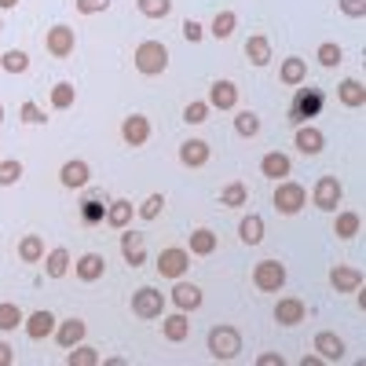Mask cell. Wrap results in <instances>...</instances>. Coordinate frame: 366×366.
I'll return each instance as SVG.
<instances>
[{
	"mask_svg": "<svg viewBox=\"0 0 366 366\" xmlns=\"http://www.w3.org/2000/svg\"><path fill=\"white\" fill-rule=\"evenodd\" d=\"M114 0H77V11L81 15H99V11H110Z\"/></svg>",
	"mask_w": 366,
	"mask_h": 366,
	"instance_id": "47",
	"label": "cell"
},
{
	"mask_svg": "<svg viewBox=\"0 0 366 366\" xmlns=\"http://www.w3.org/2000/svg\"><path fill=\"white\" fill-rule=\"evenodd\" d=\"M150 117L147 114H129L125 121H121V139H125V147H147L150 143Z\"/></svg>",
	"mask_w": 366,
	"mask_h": 366,
	"instance_id": "11",
	"label": "cell"
},
{
	"mask_svg": "<svg viewBox=\"0 0 366 366\" xmlns=\"http://www.w3.org/2000/svg\"><path fill=\"white\" fill-rule=\"evenodd\" d=\"M0 29H4V26H0Z\"/></svg>",
	"mask_w": 366,
	"mask_h": 366,
	"instance_id": "54",
	"label": "cell"
},
{
	"mask_svg": "<svg viewBox=\"0 0 366 366\" xmlns=\"http://www.w3.org/2000/svg\"><path fill=\"white\" fill-rule=\"evenodd\" d=\"M55 315L48 312V308H37V312H29L26 319H22V326H26V333H29V341H48L51 337V330H55Z\"/></svg>",
	"mask_w": 366,
	"mask_h": 366,
	"instance_id": "21",
	"label": "cell"
},
{
	"mask_svg": "<svg viewBox=\"0 0 366 366\" xmlns=\"http://www.w3.org/2000/svg\"><path fill=\"white\" fill-rule=\"evenodd\" d=\"M70 249L66 246H55L51 253H44V271H48V279H63V274L70 271Z\"/></svg>",
	"mask_w": 366,
	"mask_h": 366,
	"instance_id": "33",
	"label": "cell"
},
{
	"mask_svg": "<svg viewBox=\"0 0 366 366\" xmlns=\"http://www.w3.org/2000/svg\"><path fill=\"white\" fill-rule=\"evenodd\" d=\"M205 348H209V355L217 359V362H234V359L242 355V333H238L234 326L220 322V326H212V330H209Z\"/></svg>",
	"mask_w": 366,
	"mask_h": 366,
	"instance_id": "1",
	"label": "cell"
},
{
	"mask_svg": "<svg viewBox=\"0 0 366 366\" xmlns=\"http://www.w3.org/2000/svg\"><path fill=\"white\" fill-rule=\"evenodd\" d=\"M11 8H19V0H0V11H11Z\"/></svg>",
	"mask_w": 366,
	"mask_h": 366,
	"instance_id": "52",
	"label": "cell"
},
{
	"mask_svg": "<svg viewBox=\"0 0 366 366\" xmlns=\"http://www.w3.org/2000/svg\"><path fill=\"white\" fill-rule=\"evenodd\" d=\"M304 77H308V63H304L300 55H286L282 66H279V81H282L286 88H300Z\"/></svg>",
	"mask_w": 366,
	"mask_h": 366,
	"instance_id": "27",
	"label": "cell"
},
{
	"mask_svg": "<svg viewBox=\"0 0 366 366\" xmlns=\"http://www.w3.org/2000/svg\"><path fill=\"white\" fill-rule=\"evenodd\" d=\"M183 37H187L191 44H198V41L205 37V26H202L198 19H183Z\"/></svg>",
	"mask_w": 366,
	"mask_h": 366,
	"instance_id": "49",
	"label": "cell"
},
{
	"mask_svg": "<svg viewBox=\"0 0 366 366\" xmlns=\"http://www.w3.org/2000/svg\"><path fill=\"white\" fill-rule=\"evenodd\" d=\"M162 333H165V341L169 345H183V341H187L191 337V322H187V312H172L165 322H162Z\"/></svg>",
	"mask_w": 366,
	"mask_h": 366,
	"instance_id": "26",
	"label": "cell"
},
{
	"mask_svg": "<svg viewBox=\"0 0 366 366\" xmlns=\"http://www.w3.org/2000/svg\"><path fill=\"white\" fill-rule=\"evenodd\" d=\"M22 179V162L19 158H4L0 162V187H15Z\"/></svg>",
	"mask_w": 366,
	"mask_h": 366,
	"instance_id": "44",
	"label": "cell"
},
{
	"mask_svg": "<svg viewBox=\"0 0 366 366\" xmlns=\"http://www.w3.org/2000/svg\"><path fill=\"white\" fill-rule=\"evenodd\" d=\"M15 362V352H11V345H4L0 341V366H11Z\"/></svg>",
	"mask_w": 366,
	"mask_h": 366,
	"instance_id": "51",
	"label": "cell"
},
{
	"mask_svg": "<svg viewBox=\"0 0 366 366\" xmlns=\"http://www.w3.org/2000/svg\"><path fill=\"white\" fill-rule=\"evenodd\" d=\"M19 326H22V312H19V304L4 300V304H0V333H11V330H19Z\"/></svg>",
	"mask_w": 366,
	"mask_h": 366,
	"instance_id": "42",
	"label": "cell"
},
{
	"mask_svg": "<svg viewBox=\"0 0 366 366\" xmlns=\"http://www.w3.org/2000/svg\"><path fill=\"white\" fill-rule=\"evenodd\" d=\"M103 220H107L110 227H117V231H121V227H129V224L136 220V205H132L129 198H117V202H110V205H107Z\"/></svg>",
	"mask_w": 366,
	"mask_h": 366,
	"instance_id": "28",
	"label": "cell"
},
{
	"mask_svg": "<svg viewBox=\"0 0 366 366\" xmlns=\"http://www.w3.org/2000/svg\"><path fill=\"white\" fill-rule=\"evenodd\" d=\"M88 179H92V165L81 162V158H70V162H63V169H59V183H63L66 191H81Z\"/></svg>",
	"mask_w": 366,
	"mask_h": 366,
	"instance_id": "18",
	"label": "cell"
},
{
	"mask_svg": "<svg viewBox=\"0 0 366 366\" xmlns=\"http://www.w3.org/2000/svg\"><path fill=\"white\" fill-rule=\"evenodd\" d=\"M187 267H191V253L183 249V246H169V249L158 253V274H162V279H169V282L183 279Z\"/></svg>",
	"mask_w": 366,
	"mask_h": 366,
	"instance_id": "8",
	"label": "cell"
},
{
	"mask_svg": "<svg viewBox=\"0 0 366 366\" xmlns=\"http://www.w3.org/2000/svg\"><path fill=\"white\" fill-rule=\"evenodd\" d=\"M274 322L279 326H300L304 315H308V308H304V300L300 297H282V300H274Z\"/></svg>",
	"mask_w": 366,
	"mask_h": 366,
	"instance_id": "17",
	"label": "cell"
},
{
	"mask_svg": "<svg viewBox=\"0 0 366 366\" xmlns=\"http://www.w3.org/2000/svg\"><path fill=\"white\" fill-rule=\"evenodd\" d=\"M136 11L150 22H158V19H169L172 15V0H136Z\"/></svg>",
	"mask_w": 366,
	"mask_h": 366,
	"instance_id": "35",
	"label": "cell"
},
{
	"mask_svg": "<svg viewBox=\"0 0 366 366\" xmlns=\"http://www.w3.org/2000/svg\"><path fill=\"white\" fill-rule=\"evenodd\" d=\"M220 202H224L227 209H242V205L249 202V187H246L242 179H234V183H227V187L220 191Z\"/></svg>",
	"mask_w": 366,
	"mask_h": 366,
	"instance_id": "39",
	"label": "cell"
},
{
	"mask_svg": "<svg viewBox=\"0 0 366 366\" xmlns=\"http://www.w3.org/2000/svg\"><path fill=\"white\" fill-rule=\"evenodd\" d=\"M290 172H293V162H290V154L286 150H267V154L260 158V176H267V179H290Z\"/></svg>",
	"mask_w": 366,
	"mask_h": 366,
	"instance_id": "20",
	"label": "cell"
},
{
	"mask_svg": "<svg viewBox=\"0 0 366 366\" xmlns=\"http://www.w3.org/2000/svg\"><path fill=\"white\" fill-rule=\"evenodd\" d=\"M257 132H260V117H257V110H238V114H234V136L253 139Z\"/></svg>",
	"mask_w": 366,
	"mask_h": 366,
	"instance_id": "37",
	"label": "cell"
},
{
	"mask_svg": "<svg viewBox=\"0 0 366 366\" xmlns=\"http://www.w3.org/2000/svg\"><path fill=\"white\" fill-rule=\"evenodd\" d=\"M44 48H48L51 59H66V55H74V48H77V34H74L66 22H59V26H51L48 34H44Z\"/></svg>",
	"mask_w": 366,
	"mask_h": 366,
	"instance_id": "10",
	"label": "cell"
},
{
	"mask_svg": "<svg viewBox=\"0 0 366 366\" xmlns=\"http://www.w3.org/2000/svg\"><path fill=\"white\" fill-rule=\"evenodd\" d=\"M129 308L136 319H162L165 315V293H158L154 286H139L129 300Z\"/></svg>",
	"mask_w": 366,
	"mask_h": 366,
	"instance_id": "6",
	"label": "cell"
},
{
	"mask_svg": "<svg viewBox=\"0 0 366 366\" xmlns=\"http://www.w3.org/2000/svg\"><path fill=\"white\" fill-rule=\"evenodd\" d=\"M246 59L257 66V70H264L267 63H271V41L264 37V34H253V37H246Z\"/></svg>",
	"mask_w": 366,
	"mask_h": 366,
	"instance_id": "30",
	"label": "cell"
},
{
	"mask_svg": "<svg viewBox=\"0 0 366 366\" xmlns=\"http://www.w3.org/2000/svg\"><path fill=\"white\" fill-rule=\"evenodd\" d=\"M84 333H88V322L74 315V319L55 322L51 337H55V345H59V348H74V345H81V341H84Z\"/></svg>",
	"mask_w": 366,
	"mask_h": 366,
	"instance_id": "15",
	"label": "cell"
},
{
	"mask_svg": "<svg viewBox=\"0 0 366 366\" xmlns=\"http://www.w3.org/2000/svg\"><path fill=\"white\" fill-rule=\"evenodd\" d=\"M293 147L300 150V154L315 158V154H322V150H326V136H322L315 125H297V132H293Z\"/></svg>",
	"mask_w": 366,
	"mask_h": 366,
	"instance_id": "19",
	"label": "cell"
},
{
	"mask_svg": "<svg viewBox=\"0 0 366 366\" xmlns=\"http://www.w3.org/2000/svg\"><path fill=\"white\" fill-rule=\"evenodd\" d=\"M326 107V96L319 88H297V96H293V107H290V121L293 125H308L312 117H319Z\"/></svg>",
	"mask_w": 366,
	"mask_h": 366,
	"instance_id": "4",
	"label": "cell"
},
{
	"mask_svg": "<svg viewBox=\"0 0 366 366\" xmlns=\"http://www.w3.org/2000/svg\"><path fill=\"white\" fill-rule=\"evenodd\" d=\"M359 231H362V217L355 209H345V212H337V217H333V234L337 238H359Z\"/></svg>",
	"mask_w": 366,
	"mask_h": 366,
	"instance_id": "29",
	"label": "cell"
},
{
	"mask_svg": "<svg viewBox=\"0 0 366 366\" xmlns=\"http://www.w3.org/2000/svg\"><path fill=\"white\" fill-rule=\"evenodd\" d=\"M217 246H220V238H217V231H209V227H198L187 238V253L191 257H212V253H217Z\"/></svg>",
	"mask_w": 366,
	"mask_h": 366,
	"instance_id": "25",
	"label": "cell"
},
{
	"mask_svg": "<svg viewBox=\"0 0 366 366\" xmlns=\"http://www.w3.org/2000/svg\"><path fill=\"white\" fill-rule=\"evenodd\" d=\"M121 257H125L129 267H143L147 264V242H143L139 231L121 227Z\"/></svg>",
	"mask_w": 366,
	"mask_h": 366,
	"instance_id": "16",
	"label": "cell"
},
{
	"mask_svg": "<svg viewBox=\"0 0 366 366\" xmlns=\"http://www.w3.org/2000/svg\"><path fill=\"white\" fill-rule=\"evenodd\" d=\"M209 103L205 99H191L187 107H183V121H187V125H205V121H209Z\"/></svg>",
	"mask_w": 366,
	"mask_h": 366,
	"instance_id": "43",
	"label": "cell"
},
{
	"mask_svg": "<svg viewBox=\"0 0 366 366\" xmlns=\"http://www.w3.org/2000/svg\"><path fill=\"white\" fill-rule=\"evenodd\" d=\"M330 286H333V293H341V297H359L362 271L355 264H333L330 267Z\"/></svg>",
	"mask_w": 366,
	"mask_h": 366,
	"instance_id": "9",
	"label": "cell"
},
{
	"mask_svg": "<svg viewBox=\"0 0 366 366\" xmlns=\"http://www.w3.org/2000/svg\"><path fill=\"white\" fill-rule=\"evenodd\" d=\"M234 29H238V15L234 11H217V19H212V26H209V34L217 37V41H231Z\"/></svg>",
	"mask_w": 366,
	"mask_h": 366,
	"instance_id": "34",
	"label": "cell"
},
{
	"mask_svg": "<svg viewBox=\"0 0 366 366\" xmlns=\"http://www.w3.org/2000/svg\"><path fill=\"white\" fill-rule=\"evenodd\" d=\"M257 366H286V359L279 352H264V355H257Z\"/></svg>",
	"mask_w": 366,
	"mask_h": 366,
	"instance_id": "50",
	"label": "cell"
},
{
	"mask_svg": "<svg viewBox=\"0 0 366 366\" xmlns=\"http://www.w3.org/2000/svg\"><path fill=\"white\" fill-rule=\"evenodd\" d=\"M74 103H77V88L70 81L51 84V110H70Z\"/></svg>",
	"mask_w": 366,
	"mask_h": 366,
	"instance_id": "36",
	"label": "cell"
},
{
	"mask_svg": "<svg viewBox=\"0 0 366 366\" xmlns=\"http://www.w3.org/2000/svg\"><path fill=\"white\" fill-rule=\"evenodd\" d=\"M209 158H212V147L205 143V139H183L179 143V165L183 169H202V165H209Z\"/></svg>",
	"mask_w": 366,
	"mask_h": 366,
	"instance_id": "13",
	"label": "cell"
},
{
	"mask_svg": "<svg viewBox=\"0 0 366 366\" xmlns=\"http://www.w3.org/2000/svg\"><path fill=\"white\" fill-rule=\"evenodd\" d=\"M70 267H74V274H77L81 282H99L103 274H107V260L99 253H81V260L70 264Z\"/></svg>",
	"mask_w": 366,
	"mask_h": 366,
	"instance_id": "23",
	"label": "cell"
},
{
	"mask_svg": "<svg viewBox=\"0 0 366 366\" xmlns=\"http://www.w3.org/2000/svg\"><path fill=\"white\" fill-rule=\"evenodd\" d=\"M0 70H4V74H26L29 70V55L22 48L4 51V55H0Z\"/></svg>",
	"mask_w": 366,
	"mask_h": 366,
	"instance_id": "40",
	"label": "cell"
},
{
	"mask_svg": "<svg viewBox=\"0 0 366 366\" xmlns=\"http://www.w3.org/2000/svg\"><path fill=\"white\" fill-rule=\"evenodd\" d=\"M308 198H312V205L319 212H337L341 209V198H345V187H341L337 176H319Z\"/></svg>",
	"mask_w": 366,
	"mask_h": 366,
	"instance_id": "5",
	"label": "cell"
},
{
	"mask_svg": "<svg viewBox=\"0 0 366 366\" xmlns=\"http://www.w3.org/2000/svg\"><path fill=\"white\" fill-rule=\"evenodd\" d=\"M0 125H4V103H0Z\"/></svg>",
	"mask_w": 366,
	"mask_h": 366,
	"instance_id": "53",
	"label": "cell"
},
{
	"mask_svg": "<svg viewBox=\"0 0 366 366\" xmlns=\"http://www.w3.org/2000/svg\"><path fill=\"white\" fill-rule=\"evenodd\" d=\"M315 352H319V359H322V362H341V359H345V352H348V345H345L341 333H333V330H319V333H315Z\"/></svg>",
	"mask_w": 366,
	"mask_h": 366,
	"instance_id": "12",
	"label": "cell"
},
{
	"mask_svg": "<svg viewBox=\"0 0 366 366\" xmlns=\"http://www.w3.org/2000/svg\"><path fill=\"white\" fill-rule=\"evenodd\" d=\"M172 304L179 312H198L202 308V300H205V293L194 286V282H183V279H176V286H172Z\"/></svg>",
	"mask_w": 366,
	"mask_h": 366,
	"instance_id": "22",
	"label": "cell"
},
{
	"mask_svg": "<svg viewBox=\"0 0 366 366\" xmlns=\"http://www.w3.org/2000/svg\"><path fill=\"white\" fill-rule=\"evenodd\" d=\"M253 286L260 293H279L286 286V264L282 260H260L253 267Z\"/></svg>",
	"mask_w": 366,
	"mask_h": 366,
	"instance_id": "7",
	"label": "cell"
},
{
	"mask_svg": "<svg viewBox=\"0 0 366 366\" xmlns=\"http://www.w3.org/2000/svg\"><path fill=\"white\" fill-rule=\"evenodd\" d=\"M162 209H165V194H162V191L147 194V202L139 205V220H158V217H162Z\"/></svg>",
	"mask_w": 366,
	"mask_h": 366,
	"instance_id": "45",
	"label": "cell"
},
{
	"mask_svg": "<svg viewBox=\"0 0 366 366\" xmlns=\"http://www.w3.org/2000/svg\"><path fill=\"white\" fill-rule=\"evenodd\" d=\"M44 253H48V246H44L41 234H22V242H19V260L22 264H41Z\"/></svg>",
	"mask_w": 366,
	"mask_h": 366,
	"instance_id": "31",
	"label": "cell"
},
{
	"mask_svg": "<svg viewBox=\"0 0 366 366\" xmlns=\"http://www.w3.org/2000/svg\"><path fill=\"white\" fill-rule=\"evenodd\" d=\"M212 110H234L238 107V84L234 81H227V77H220V81H212V88H209V99H205Z\"/></svg>",
	"mask_w": 366,
	"mask_h": 366,
	"instance_id": "14",
	"label": "cell"
},
{
	"mask_svg": "<svg viewBox=\"0 0 366 366\" xmlns=\"http://www.w3.org/2000/svg\"><path fill=\"white\" fill-rule=\"evenodd\" d=\"M132 63L143 77H162L169 70V48L162 41H139L136 55H132Z\"/></svg>",
	"mask_w": 366,
	"mask_h": 366,
	"instance_id": "3",
	"label": "cell"
},
{
	"mask_svg": "<svg viewBox=\"0 0 366 366\" xmlns=\"http://www.w3.org/2000/svg\"><path fill=\"white\" fill-rule=\"evenodd\" d=\"M315 59H319V66H322V70H333V66H341L345 48H341V44H333V41H322V44L315 48Z\"/></svg>",
	"mask_w": 366,
	"mask_h": 366,
	"instance_id": "38",
	"label": "cell"
},
{
	"mask_svg": "<svg viewBox=\"0 0 366 366\" xmlns=\"http://www.w3.org/2000/svg\"><path fill=\"white\" fill-rule=\"evenodd\" d=\"M345 19H362L366 15V0H337Z\"/></svg>",
	"mask_w": 366,
	"mask_h": 366,
	"instance_id": "48",
	"label": "cell"
},
{
	"mask_svg": "<svg viewBox=\"0 0 366 366\" xmlns=\"http://www.w3.org/2000/svg\"><path fill=\"white\" fill-rule=\"evenodd\" d=\"M337 99H341L348 110H362V107H366V84H362L359 77H345V81L337 84Z\"/></svg>",
	"mask_w": 366,
	"mask_h": 366,
	"instance_id": "24",
	"label": "cell"
},
{
	"mask_svg": "<svg viewBox=\"0 0 366 366\" xmlns=\"http://www.w3.org/2000/svg\"><path fill=\"white\" fill-rule=\"evenodd\" d=\"M66 352H70V355H66V366H96V362H99V352L88 348L84 341L74 345V348H66Z\"/></svg>",
	"mask_w": 366,
	"mask_h": 366,
	"instance_id": "41",
	"label": "cell"
},
{
	"mask_svg": "<svg viewBox=\"0 0 366 366\" xmlns=\"http://www.w3.org/2000/svg\"><path fill=\"white\" fill-rule=\"evenodd\" d=\"M271 205H274V212H282V217H297V212L308 205V187L297 179H279L274 183V194H271Z\"/></svg>",
	"mask_w": 366,
	"mask_h": 366,
	"instance_id": "2",
	"label": "cell"
},
{
	"mask_svg": "<svg viewBox=\"0 0 366 366\" xmlns=\"http://www.w3.org/2000/svg\"><path fill=\"white\" fill-rule=\"evenodd\" d=\"M264 231H267L264 220L253 217V212L238 220V238H242V246H260V242H264Z\"/></svg>",
	"mask_w": 366,
	"mask_h": 366,
	"instance_id": "32",
	"label": "cell"
},
{
	"mask_svg": "<svg viewBox=\"0 0 366 366\" xmlns=\"http://www.w3.org/2000/svg\"><path fill=\"white\" fill-rule=\"evenodd\" d=\"M19 117H22V125H44V121H48V114H44L34 99H26V103L19 107Z\"/></svg>",
	"mask_w": 366,
	"mask_h": 366,
	"instance_id": "46",
	"label": "cell"
}]
</instances>
